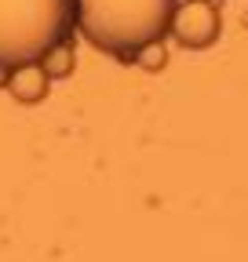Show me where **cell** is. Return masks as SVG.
<instances>
[{"mask_svg":"<svg viewBox=\"0 0 248 262\" xmlns=\"http://www.w3.org/2000/svg\"><path fill=\"white\" fill-rule=\"evenodd\" d=\"M15 102L22 106H37L40 98H48V88H51V77L40 70V62H22V66H11L8 70V84Z\"/></svg>","mask_w":248,"mask_h":262,"instance_id":"obj_4","label":"cell"},{"mask_svg":"<svg viewBox=\"0 0 248 262\" xmlns=\"http://www.w3.org/2000/svg\"><path fill=\"white\" fill-rule=\"evenodd\" d=\"M73 0H0V66L37 62L51 44L70 37Z\"/></svg>","mask_w":248,"mask_h":262,"instance_id":"obj_2","label":"cell"},{"mask_svg":"<svg viewBox=\"0 0 248 262\" xmlns=\"http://www.w3.org/2000/svg\"><path fill=\"white\" fill-rule=\"evenodd\" d=\"M40 70L51 77V80H66V77H73V66H77V55H73V40H66L62 37L58 44H51L40 58Z\"/></svg>","mask_w":248,"mask_h":262,"instance_id":"obj_5","label":"cell"},{"mask_svg":"<svg viewBox=\"0 0 248 262\" xmlns=\"http://www.w3.org/2000/svg\"><path fill=\"white\" fill-rule=\"evenodd\" d=\"M175 0H73V26L110 55H135L168 33Z\"/></svg>","mask_w":248,"mask_h":262,"instance_id":"obj_1","label":"cell"},{"mask_svg":"<svg viewBox=\"0 0 248 262\" xmlns=\"http://www.w3.org/2000/svg\"><path fill=\"white\" fill-rule=\"evenodd\" d=\"M168 33L175 37V44L190 48V51H204L219 40L223 33V15L212 0H182L172 11Z\"/></svg>","mask_w":248,"mask_h":262,"instance_id":"obj_3","label":"cell"},{"mask_svg":"<svg viewBox=\"0 0 248 262\" xmlns=\"http://www.w3.org/2000/svg\"><path fill=\"white\" fill-rule=\"evenodd\" d=\"M142 70H164L168 66V48H164V37L161 40H150V44H142L135 55H132Z\"/></svg>","mask_w":248,"mask_h":262,"instance_id":"obj_6","label":"cell"}]
</instances>
